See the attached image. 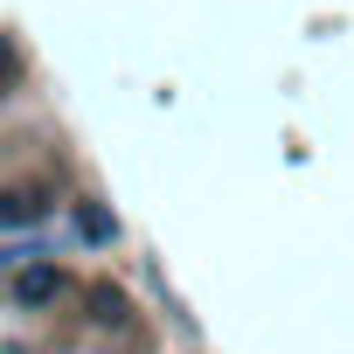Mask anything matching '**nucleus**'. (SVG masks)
<instances>
[{"mask_svg":"<svg viewBox=\"0 0 354 354\" xmlns=\"http://www.w3.org/2000/svg\"><path fill=\"white\" fill-rule=\"evenodd\" d=\"M56 292H63V271H56V264H28V271L15 278V299H21V306H49Z\"/></svg>","mask_w":354,"mask_h":354,"instance_id":"nucleus-1","label":"nucleus"},{"mask_svg":"<svg viewBox=\"0 0 354 354\" xmlns=\"http://www.w3.org/2000/svg\"><path fill=\"white\" fill-rule=\"evenodd\" d=\"M77 230H84L91 243H111V236H118V223H111V209H97V202H84V209H77Z\"/></svg>","mask_w":354,"mask_h":354,"instance_id":"nucleus-2","label":"nucleus"},{"mask_svg":"<svg viewBox=\"0 0 354 354\" xmlns=\"http://www.w3.org/2000/svg\"><path fill=\"white\" fill-rule=\"evenodd\" d=\"M35 216H42L35 195H0V230H21V223H35Z\"/></svg>","mask_w":354,"mask_h":354,"instance_id":"nucleus-3","label":"nucleus"},{"mask_svg":"<svg viewBox=\"0 0 354 354\" xmlns=\"http://www.w3.org/2000/svg\"><path fill=\"white\" fill-rule=\"evenodd\" d=\"M91 306H97V326H125V292L97 285V292H91Z\"/></svg>","mask_w":354,"mask_h":354,"instance_id":"nucleus-4","label":"nucleus"},{"mask_svg":"<svg viewBox=\"0 0 354 354\" xmlns=\"http://www.w3.org/2000/svg\"><path fill=\"white\" fill-rule=\"evenodd\" d=\"M8 84H15V49L0 42V91H8Z\"/></svg>","mask_w":354,"mask_h":354,"instance_id":"nucleus-5","label":"nucleus"}]
</instances>
